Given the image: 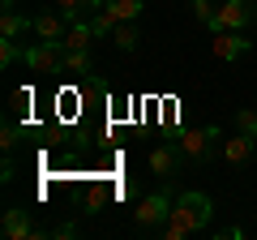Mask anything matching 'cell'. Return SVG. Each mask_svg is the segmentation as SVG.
Masks as SVG:
<instances>
[{
    "label": "cell",
    "instance_id": "obj_9",
    "mask_svg": "<svg viewBox=\"0 0 257 240\" xmlns=\"http://www.w3.org/2000/svg\"><path fill=\"white\" fill-rule=\"evenodd\" d=\"M253 146H257L253 133H236L231 142H223V159H227L231 167H240V163H248V159H253Z\"/></svg>",
    "mask_w": 257,
    "mask_h": 240
},
{
    "label": "cell",
    "instance_id": "obj_11",
    "mask_svg": "<svg viewBox=\"0 0 257 240\" xmlns=\"http://www.w3.org/2000/svg\"><path fill=\"white\" fill-rule=\"evenodd\" d=\"M22 30H26V18L18 13V5H13V0H5V13H0V35H5V39H18Z\"/></svg>",
    "mask_w": 257,
    "mask_h": 240
},
{
    "label": "cell",
    "instance_id": "obj_21",
    "mask_svg": "<svg viewBox=\"0 0 257 240\" xmlns=\"http://www.w3.org/2000/svg\"><path fill=\"white\" fill-rule=\"evenodd\" d=\"M18 138H22V129H18V125H5V129H0V146H5V155H9V150L18 146Z\"/></svg>",
    "mask_w": 257,
    "mask_h": 240
},
{
    "label": "cell",
    "instance_id": "obj_22",
    "mask_svg": "<svg viewBox=\"0 0 257 240\" xmlns=\"http://www.w3.org/2000/svg\"><path fill=\"white\" fill-rule=\"evenodd\" d=\"M244 236V227H227V231H219V240H240Z\"/></svg>",
    "mask_w": 257,
    "mask_h": 240
},
{
    "label": "cell",
    "instance_id": "obj_17",
    "mask_svg": "<svg viewBox=\"0 0 257 240\" xmlns=\"http://www.w3.org/2000/svg\"><path fill=\"white\" fill-rule=\"evenodd\" d=\"M90 26H94V35H99V39H103V35H111V30H116V26H120V22H116V18H111V13H107V9H99V13H94V18H90Z\"/></svg>",
    "mask_w": 257,
    "mask_h": 240
},
{
    "label": "cell",
    "instance_id": "obj_14",
    "mask_svg": "<svg viewBox=\"0 0 257 240\" xmlns=\"http://www.w3.org/2000/svg\"><path fill=\"white\" fill-rule=\"evenodd\" d=\"M103 9H107L116 22H138L142 18V0H107Z\"/></svg>",
    "mask_w": 257,
    "mask_h": 240
},
{
    "label": "cell",
    "instance_id": "obj_19",
    "mask_svg": "<svg viewBox=\"0 0 257 240\" xmlns=\"http://www.w3.org/2000/svg\"><path fill=\"white\" fill-rule=\"evenodd\" d=\"M236 125H240V133H253V138H257V111L253 107H240L236 111Z\"/></svg>",
    "mask_w": 257,
    "mask_h": 240
},
{
    "label": "cell",
    "instance_id": "obj_18",
    "mask_svg": "<svg viewBox=\"0 0 257 240\" xmlns=\"http://www.w3.org/2000/svg\"><path fill=\"white\" fill-rule=\"evenodd\" d=\"M189 5H193V13H197V22H206V26H210L214 13H219V5H214V0H189Z\"/></svg>",
    "mask_w": 257,
    "mask_h": 240
},
{
    "label": "cell",
    "instance_id": "obj_15",
    "mask_svg": "<svg viewBox=\"0 0 257 240\" xmlns=\"http://www.w3.org/2000/svg\"><path fill=\"white\" fill-rule=\"evenodd\" d=\"M138 39H142V30L133 26V22H120V26L111 30V43H116L120 52H133V47H138Z\"/></svg>",
    "mask_w": 257,
    "mask_h": 240
},
{
    "label": "cell",
    "instance_id": "obj_12",
    "mask_svg": "<svg viewBox=\"0 0 257 240\" xmlns=\"http://www.w3.org/2000/svg\"><path fill=\"white\" fill-rule=\"evenodd\" d=\"M56 5H60V13L69 22H82V13H99L107 0H56Z\"/></svg>",
    "mask_w": 257,
    "mask_h": 240
},
{
    "label": "cell",
    "instance_id": "obj_6",
    "mask_svg": "<svg viewBox=\"0 0 257 240\" xmlns=\"http://www.w3.org/2000/svg\"><path fill=\"white\" fill-rule=\"evenodd\" d=\"M210 47H214L219 60H240V56L253 52V39H244L240 30H219V35L210 39Z\"/></svg>",
    "mask_w": 257,
    "mask_h": 240
},
{
    "label": "cell",
    "instance_id": "obj_13",
    "mask_svg": "<svg viewBox=\"0 0 257 240\" xmlns=\"http://www.w3.org/2000/svg\"><path fill=\"white\" fill-rule=\"evenodd\" d=\"M176 155H180V150H167V146H159L155 155H150V167H155V176L172 180V176H176Z\"/></svg>",
    "mask_w": 257,
    "mask_h": 240
},
{
    "label": "cell",
    "instance_id": "obj_1",
    "mask_svg": "<svg viewBox=\"0 0 257 240\" xmlns=\"http://www.w3.org/2000/svg\"><path fill=\"white\" fill-rule=\"evenodd\" d=\"M210 214H214L210 197L197 193V189H189V193H180L172 202V214H167V223L159 231H163V240H184V236H193V231L210 227Z\"/></svg>",
    "mask_w": 257,
    "mask_h": 240
},
{
    "label": "cell",
    "instance_id": "obj_5",
    "mask_svg": "<svg viewBox=\"0 0 257 240\" xmlns=\"http://www.w3.org/2000/svg\"><path fill=\"white\" fill-rule=\"evenodd\" d=\"M219 138H223L219 125H206V129H184L180 138H176V150H180L184 159H197V163H202V159L214 150V142H219Z\"/></svg>",
    "mask_w": 257,
    "mask_h": 240
},
{
    "label": "cell",
    "instance_id": "obj_2",
    "mask_svg": "<svg viewBox=\"0 0 257 240\" xmlns=\"http://www.w3.org/2000/svg\"><path fill=\"white\" fill-rule=\"evenodd\" d=\"M172 202H176V197L167 193V189H159V193H146V197L138 202V210H133V223H138V231L163 227L167 214H172Z\"/></svg>",
    "mask_w": 257,
    "mask_h": 240
},
{
    "label": "cell",
    "instance_id": "obj_16",
    "mask_svg": "<svg viewBox=\"0 0 257 240\" xmlns=\"http://www.w3.org/2000/svg\"><path fill=\"white\" fill-rule=\"evenodd\" d=\"M64 69L69 73H90V52H64Z\"/></svg>",
    "mask_w": 257,
    "mask_h": 240
},
{
    "label": "cell",
    "instance_id": "obj_4",
    "mask_svg": "<svg viewBox=\"0 0 257 240\" xmlns=\"http://www.w3.org/2000/svg\"><path fill=\"white\" fill-rule=\"evenodd\" d=\"M257 9H253V0H219V13H214L210 22V35H219V30H244L253 26Z\"/></svg>",
    "mask_w": 257,
    "mask_h": 240
},
{
    "label": "cell",
    "instance_id": "obj_20",
    "mask_svg": "<svg viewBox=\"0 0 257 240\" xmlns=\"http://www.w3.org/2000/svg\"><path fill=\"white\" fill-rule=\"evenodd\" d=\"M18 56H22V52H18V43H13V39H0V65L9 69L13 60H18Z\"/></svg>",
    "mask_w": 257,
    "mask_h": 240
},
{
    "label": "cell",
    "instance_id": "obj_3",
    "mask_svg": "<svg viewBox=\"0 0 257 240\" xmlns=\"http://www.w3.org/2000/svg\"><path fill=\"white\" fill-rule=\"evenodd\" d=\"M22 60H26V69H30V73H39V77L60 73V69H64V43H47V39H39L35 47L22 52Z\"/></svg>",
    "mask_w": 257,
    "mask_h": 240
},
{
    "label": "cell",
    "instance_id": "obj_8",
    "mask_svg": "<svg viewBox=\"0 0 257 240\" xmlns=\"http://www.w3.org/2000/svg\"><path fill=\"white\" fill-rule=\"evenodd\" d=\"M0 227H5V236H9V240H30V236H35V223H30V214L22 210V206H9Z\"/></svg>",
    "mask_w": 257,
    "mask_h": 240
},
{
    "label": "cell",
    "instance_id": "obj_10",
    "mask_svg": "<svg viewBox=\"0 0 257 240\" xmlns=\"http://www.w3.org/2000/svg\"><path fill=\"white\" fill-rule=\"evenodd\" d=\"M94 26L90 22H69V35H64V52H90V43H94Z\"/></svg>",
    "mask_w": 257,
    "mask_h": 240
},
{
    "label": "cell",
    "instance_id": "obj_7",
    "mask_svg": "<svg viewBox=\"0 0 257 240\" xmlns=\"http://www.w3.org/2000/svg\"><path fill=\"white\" fill-rule=\"evenodd\" d=\"M30 30H35L39 39H47V43H64L69 18H64V13H35V18H30Z\"/></svg>",
    "mask_w": 257,
    "mask_h": 240
}]
</instances>
